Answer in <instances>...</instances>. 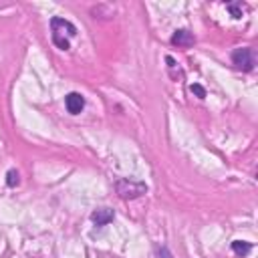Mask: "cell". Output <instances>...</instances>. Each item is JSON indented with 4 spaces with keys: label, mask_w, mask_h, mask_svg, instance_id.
<instances>
[{
    "label": "cell",
    "mask_w": 258,
    "mask_h": 258,
    "mask_svg": "<svg viewBox=\"0 0 258 258\" xmlns=\"http://www.w3.org/2000/svg\"><path fill=\"white\" fill-rule=\"evenodd\" d=\"M232 64H234L236 69L244 71V73H250V71H254V64H256V60H254V52H252V48H248V46L236 48V50L232 52Z\"/></svg>",
    "instance_id": "2"
},
{
    "label": "cell",
    "mask_w": 258,
    "mask_h": 258,
    "mask_svg": "<svg viewBox=\"0 0 258 258\" xmlns=\"http://www.w3.org/2000/svg\"><path fill=\"white\" fill-rule=\"evenodd\" d=\"M157 258H171V254L165 246H161V248H157Z\"/></svg>",
    "instance_id": "11"
},
{
    "label": "cell",
    "mask_w": 258,
    "mask_h": 258,
    "mask_svg": "<svg viewBox=\"0 0 258 258\" xmlns=\"http://www.w3.org/2000/svg\"><path fill=\"white\" fill-rule=\"evenodd\" d=\"M226 10L232 14V18H242L244 4L242 2H226Z\"/></svg>",
    "instance_id": "8"
},
{
    "label": "cell",
    "mask_w": 258,
    "mask_h": 258,
    "mask_svg": "<svg viewBox=\"0 0 258 258\" xmlns=\"http://www.w3.org/2000/svg\"><path fill=\"white\" fill-rule=\"evenodd\" d=\"M113 218H115V212H113L111 208H97V210L91 214V220H93V224H95L97 228L107 226L109 222H113Z\"/></svg>",
    "instance_id": "5"
},
{
    "label": "cell",
    "mask_w": 258,
    "mask_h": 258,
    "mask_svg": "<svg viewBox=\"0 0 258 258\" xmlns=\"http://www.w3.org/2000/svg\"><path fill=\"white\" fill-rule=\"evenodd\" d=\"M18 183H20L18 171H16V169H8V173H6V185H8V187H16Z\"/></svg>",
    "instance_id": "9"
},
{
    "label": "cell",
    "mask_w": 258,
    "mask_h": 258,
    "mask_svg": "<svg viewBox=\"0 0 258 258\" xmlns=\"http://www.w3.org/2000/svg\"><path fill=\"white\" fill-rule=\"evenodd\" d=\"M189 91H191V93H194L198 99H204V97H206V89H204L202 85H198V83H194V85L189 87Z\"/></svg>",
    "instance_id": "10"
},
{
    "label": "cell",
    "mask_w": 258,
    "mask_h": 258,
    "mask_svg": "<svg viewBox=\"0 0 258 258\" xmlns=\"http://www.w3.org/2000/svg\"><path fill=\"white\" fill-rule=\"evenodd\" d=\"M232 250H234L238 256H246V254L252 250V244H250V242H244V240H234V242H232Z\"/></svg>",
    "instance_id": "7"
},
{
    "label": "cell",
    "mask_w": 258,
    "mask_h": 258,
    "mask_svg": "<svg viewBox=\"0 0 258 258\" xmlns=\"http://www.w3.org/2000/svg\"><path fill=\"white\" fill-rule=\"evenodd\" d=\"M194 42H196V36L185 28H179L171 34V44H175L179 48H189V46H194Z\"/></svg>",
    "instance_id": "3"
},
{
    "label": "cell",
    "mask_w": 258,
    "mask_h": 258,
    "mask_svg": "<svg viewBox=\"0 0 258 258\" xmlns=\"http://www.w3.org/2000/svg\"><path fill=\"white\" fill-rule=\"evenodd\" d=\"M50 28H52V32H56V34H60V32L67 30L69 36H75V34L79 32L73 22H69V20H64V18H58V16H54V18L50 20Z\"/></svg>",
    "instance_id": "6"
},
{
    "label": "cell",
    "mask_w": 258,
    "mask_h": 258,
    "mask_svg": "<svg viewBox=\"0 0 258 258\" xmlns=\"http://www.w3.org/2000/svg\"><path fill=\"white\" fill-rule=\"evenodd\" d=\"M115 189L121 200H135L147 191V185L143 181H133V179H119L115 183Z\"/></svg>",
    "instance_id": "1"
},
{
    "label": "cell",
    "mask_w": 258,
    "mask_h": 258,
    "mask_svg": "<svg viewBox=\"0 0 258 258\" xmlns=\"http://www.w3.org/2000/svg\"><path fill=\"white\" fill-rule=\"evenodd\" d=\"M64 105H67V111L71 115H79L83 111V107H85V97L81 93H69L64 97Z\"/></svg>",
    "instance_id": "4"
}]
</instances>
